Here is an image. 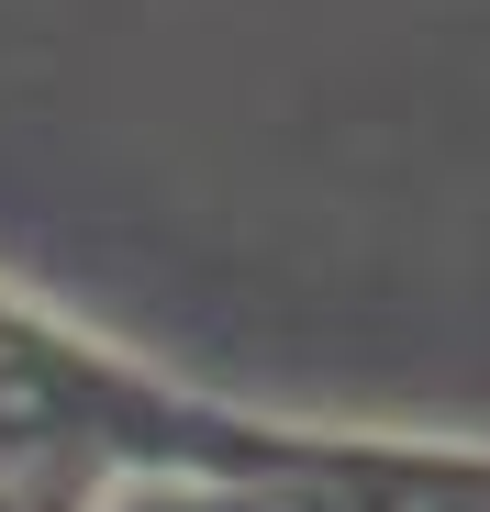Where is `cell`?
Here are the masks:
<instances>
[{"instance_id": "2", "label": "cell", "mask_w": 490, "mask_h": 512, "mask_svg": "<svg viewBox=\"0 0 490 512\" xmlns=\"http://www.w3.org/2000/svg\"><path fill=\"white\" fill-rule=\"evenodd\" d=\"M301 468H312V446L290 468H145L101 512H301Z\"/></svg>"}, {"instance_id": "1", "label": "cell", "mask_w": 490, "mask_h": 512, "mask_svg": "<svg viewBox=\"0 0 490 512\" xmlns=\"http://www.w3.org/2000/svg\"><path fill=\"white\" fill-rule=\"evenodd\" d=\"M301 512H490V457H413V446H312Z\"/></svg>"}]
</instances>
